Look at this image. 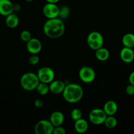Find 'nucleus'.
<instances>
[{
	"label": "nucleus",
	"instance_id": "nucleus-1",
	"mask_svg": "<svg viewBox=\"0 0 134 134\" xmlns=\"http://www.w3.org/2000/svg\"><path fill=\"white\" fill-rule=\"evenodd\" d=\"M43 32L49 38L57 39L60 37L65 32L64 21L58 17L48 19L43 26Z\"/></svg>",
	"mask_w": 134,
	"mask_h": 134
},
{
	"label": "nucleus",
	"instance_id": "nucleus-2",
	"mask_svg": "<svg viewBox=\"0 0 134 134\" xmlns=\"http://www.w3.org/2000/svg\"><path fill=\"white\" fill-rule=\"evenodd\" d=\"M84 95V90L81 85L76 83L65 85L62 92L64 99L69 103H75L82 99Z\"/></svg>",
	"mask_w": 134,
	"mask_h": 134
},
{
	"label": "nucleus",
	"instance_id": "nucleus-3",
	"mask_svg": "<svg viewBox=\"0 0 134 134\" xmlns=\"http://www.w3.org/2000/svg\"><path fill=\"white\" fill-rule=\"evenodd\" d=\"M40 82L36 73L27 72L21 77L20 83L21 87L26 91H33L35 90Z\"/></svg>",
	"mask_w": 134,
	"mask_h": 134
},
{
	"label": "nucleus",
	"instance_id": "nucleus-4",
	"mask_svg": "<svg viewBox=\"0 0 134 134\" xmlns=\"http://www.w3.org/2000/svg\"><path fill=\"white\" fill-rule=\"evenodd\" d=\"M104 39L102 34L98 31H92L90 33L87 37V44L91 49L96 51L103 47Z\"/></svg>",
	"mask_w": 134,
	"mask_h": 134
},
{
	"label": "nucleus",
	"instance_id": "nucleus-5",
	"mask_svg": "<svg viewBox=\"0 0 134 134\" xmlns=\"http://www.w3.org/2000/svg\"><path fill=\"white\" fill-rule=\"evenodd\" d=\"M36 74L40 82L47 83L48 85L54 81L55 78L54 71L49 67L41 68L38 69Z\"/></svg>",
	"mask_w": 134,
	"mask_h": 134
},
{
	"label": "nucleus",
	"instance_id": "nucleus-6",
	"mask_svg": "<svg viewBox=\"0 0 134 134\" xmlns=\"http://www.w3.org/2000/svg\"><path fill=\"white\" fill-rule=\"evenodd\" d=\"M107 115L103 109L96 108L92 110L89 113V120L94 125H102L104 123Z\"/></svg>",
	"mask_w": 134,
	"mask_h": 134
},
{
	"label": "nucleus",
	"instance_id": "nucleus-7",
	"mask_svg": "<svg viewBox=\"0 0 134 134\" xmlns=\"http://www.w3.org/2000/svg\"><path fill=\"white\" fill-rule=\"evenodd\" d=\"M96 72L93 68L89 66H83L79 71V77L85 83H92L96 79Z\"/></svg>",
	"mask_w": 134,
	"mask_h": 134
},
{
	"label": "nucleus",
	"instance_id": "nucleus-8",
	"mask_svg": "<svg viewBox=\"0 0 134 134\" xmlns=\"http://www.w3.org/2000/svg\"><path fill=\"white\" fill-rule=\"evenodd\" d=\"M54 128L50 120H41L35 124L34 132L36 134H51Z\"/></svg>",
	"mask_w": 134,
	"mask_h": 134
},
{
	"label": "nucleus",
	"instance_id": "nucleus-9",
	"mask_svg": "<svg viewBox=\"0 0 134 134\" xmlns=\"http://www.w3.org/2000/svg\"><path fill=\"white\" fill-rule=\"evenodd\" d=\"M43 13L44 16L48 19L58 18L59 14V7L56 3H47L43 7Z\"/></svg>",
	"mask_w": 134,
	"mask_h": 134
},
{
	"label": "nucleus",
	"instance_id": "nucleus-10",
	"mask_svg": "<svg viewBox=\"0 0 134 134\" xmlns=\"http://www.w3.org/2000/svg\"><path fill=\"white\" fill-rule=\"evenodd\" d=\"M26 48L31 54H37L42 50V43L39 39L32 37L27 42Z\"/></svg>",
	"mask_w": 134,
	"mask_h": 134
},
{
	"label": "nucleus",
	"instance_id": "nucleus-11",
	"mask_svg": "<svg viewBox=\"0 0 134 134\" xmlns=\"http://www.w3.org/2000/svg\"><path fill=\"white\" fill-rule=\"evenodd\" d=\"M14 3L10 0H0V14L7 16L14 13Z\"/></svg>",
	"mask_w": 134,
	"mask_h": 134
},
{
	"label": "nucleus",
	"instance_id": "nucleus-12",
	"mask_svg": "<svg viewBox=\"0 0 134 134\" xmlns=\"http://www.w3.org/2000/svg\"><path fill=\"white\" fill-rule=\"evenodd\" d=\"M120 56L121 60L126 64H130L134 60V51L132 48L124 47L120 51Z\"/></svg>",
	"mask_w": 134,
	"mask_h": 134
},
{
	"label": "nucleus",
	"instance_id": "nucleus-13",
	"mask_svg": "<svg viewBox=\"0 0 134 134\" xmlns=\"http://www.w3.org/2000/svg\"><path fill=\"white\" fill-rule=\"evenodd\" d=\"M65 86V84L63 81H60V80H54L50 83V92L56 95L62 94Z\"/></svg>",
	"mask_w": 134,
	"mask_h": 134
},
{
	"label": "nucleus",
	"instance_id": "nucleus-14",
	"mask_svg": "<svg viewBox=\"0 0 134 134\" xmlns=\"http://www.w3.org/2000/svg\"><path fill=\"white\" fill-rule=\"evenodd\" d=\"M103 109L107 116H114L118 111V105L115 101L109 100L105 103Z\"/></svg>",
	"mask_w": 134,
	"mask_h": 134
},
{
	"label": "nucleus",
	"instance_id": "nucleus-15",
	"mask_svg": "<svg viewBox=\"0 0 134 134\" xmlns=\"http://www.w3.org/2000/svg\"><path fill=\"white\" fill-rule=\"evenodd\" d=\"M64 115L61 111H56L52 113L50 116V121L54 127L62 126L64 122Z\"/></svg>",
	"mask_w": 134,
	"mask_h": 134
},
{
	"label": "nucleus",
	"instance_id": "nucleus-16",
	"mask_svg": "<svg viewBox=\"0 0 134 134\" xmlns=\"http://www.w3.org/2000/svg\"><path fill=\"white\" fill-rule=\"evenodd\" d=\"M74 128L76 132L79 133H84L87 132L88 129V123L85 119H81L75 121Z\"/></svg>",
	"mask_w": 134,
	"mask_h": 134
},
{
	"label": "nucleus",
	"instance_id": "nucleus-17",
	"mask_svg": "<svg viewBox=\"0 0 134 134\" xmlns=\"http://www.w3.org/2000/svg\"><path fill=\"white\" fill-rule=\"evenodd\" d=\"M96 58L101 62H105L109 58L110 52L108 49L104 47H101L96 51Z\"/></svg>",
	"mask_w": 134,
	"mask_h": 134
},
{
	"label": "nucleus",
	"instance_id": "nucleus-18",
	"mask_svg": "<svg viewBox=\"0 0 134 134\" xmlns=\"http://www.w3.org/2000/svg\"><path fill=\"white\" fill-rule=\"evenodd\" d=\"M5 23L10 28H15L19 24V18L16 14L13 13L7 16Z\"/></svg>",
	"mask_w": 134,
	"mask_h": 134
},
{
	"label": "nucleus",
	"instance_id": "nucleus-19",
	"mask_svg": "<svg viewBox=\"0 0 134 134\" xmlns=\"http://www.w3.org/2000/svg\"><path fill=\"white\" fill-rule=\"evenodd\" d=\"M122 43L124 47L133 48L134 47V34L132 33L125 34L122 39Z\"/></svg>",
	"mask_w": 134,
	"mask_h": 134
},
{
	"label": "nucleus",
	"instance_id": "nucleus-20",
	"mask_svg": "<svg viewBox=\"0 0 134 134\" xmlns=\"http://www.w3.org/2000/svg\"><path fill=\"white\" fill-rule=\"evenodd\" d=\"M37 92H38V94L41 96H45L48 94L50 92L49 89V86L48 85V84L44 83V82H40L39 83V85L37 86L36 89Z\"/></svg>",
	"mask_w": 134,
	"mask_h": 134
},
{
	"label": "nucleus",
	"instance_id": "nucleus-21",
	"mask_svg": "<svg viewBox=\"0 0 134 134\" xmlns=\"http://www.w3.org/2000/svg\"><path fill=\"white\" fill-rule=\"evenodd\" d=\"M103 124L109 129H113L117 126L118 122L114 116H107Z\"/></svg>",
	"mask_w": 134,
	"mask_h": 134
},
{
	"label": "nucleus",
	"instance_id": "nucleus-22",
	"mask_svg": "<svg viewBox=\"0 0 134 134\" xmlns=\"http://www.w3.org/2000/svg\"><path fill=\"white\" fill-rule=\"evenodd\" d=\"M70 14V9L67 5H63L61 7H59L58 18L60 19L64 20L68 18Z\"/></svg>",
	"mask_w": 134,
	"mask_h": 134
},
{
	"label": "nucleus",
	"instance_id": "nucleus-23",
	"mask_svg": "<svg viewBox=\"0 0 134 134\" xmlns=\"http://www.w3.org/2000/svg\"><path fill=\"white\" fill-rule=\"evenodd\" d=\"M71 117L73 120L76 121V120L82 118V112L79 109H74L71 112Z\"/></svg>",
	"mask_w": 134,
	"mask_h": 134
},
{
	"label": "nucleus",
	"instance_id": "nucleus-24",
	"mask_svg": "<svg viewBox=\"0 0 134 134\" xmlns=\"http://www.w3.org/2000/svg\"><path fill=\"white\" fill-rule=\"evenodd\" d=\"M32 38L31 37V33L28 30H23L20 34V39L23 41L24 42L27 43L29 40Z\"/></svg>",
	"mask_w": 134,
	"mask_h": 134
},
{
	"label": "nucleus",
	"instance_id": "nucleus-25",
	"mask_svg": "<svg viewBox=\"0 0 134 134\" xmlns=\"http://www.w3.org/2000/svg\"><path fill=\"white\" fill-rule=\"evenodd\" d=\"M28 62L31 65H37L39 62V57L37 56V54H32L29 58Z\"/></svg>",
	"mask_w": 134,
	"mask_h": 134
},
{
	"label": "nucleus",
	"instance_id": "nucleus-26",
	"mask_svg": "<svg viewBox=\"0 0 134 134\" xmlns=\"http://www.w3.org/2000/svg\"><path fill=\"white\" fill-rule=\"evenodd\" d=\"M65 133H66V131H65V128L62 126L54 127L53 130V132H52V133L54 134H65Z\"/></svg>",
	"mask_w": 134,
	"mask_h": 134
},
{
	"label": "nucleus",
	"instance_id": "nucleus-27",
	"mask_svg": "<svg viewBox=\"0 0 134 134\" xmlns=\"http://www.w3.org/2000/svg\"><path fill=\"white\" fill-rule=\"evenodd\" d=\"M126 92L128 95L129 96H133L134 95V85L130 84L129 85L126 86Z\"/></svg>",
	"mask_w": 134,
	"mask_h": 134
},
{
	"label": "nucleus",
	"instance_id": "nucleus-28",
	"mask_svg": "<svg viewBox=\"0 0 134 134\" xmlns=\"http://www.w3.org/2000/svg\"><path fill=\"white\" fill-rule=\"evenodd\" d=\"M43 105H44V102L41 99H37L36 100H35V102H34V105L37 108H41L43 106Z\"/></svg>",
	"mask_w": 134,
	"mask_h": 134
},
{
	"label": "nucleus",
	"instance_id": "nucleus-29",
	"mask_svg": "<svg viewBox=\"0 0 134 134\" xmlns=\"http://www.w3.org/2000/svg\"><path fill=\"white\" fill-rule=\"evenodd\" d=\"M21 5L18 3H15L14 4V6H13V9H14V12H18L21 10Z\"/></svg>",
	"mask_w": 134,
	"mask_h": 134
},
{
	"label": "nucleus",
	"instance_id": "nucleus-30",
	"mask_svg": "<svg viewBox=\"0 0 134 134\" xmlns=\"http://www.w3.org/2000/svg\"><path fill=\"white\" fill-rule=\"evenodd\" d=\"M129 82L130 84L134 85V71L130 73L129 76Z\"/></svg>",
	"mask_w": 134,
	"mask_h": 134
},
{
	"label": "nucleus",
	"instance_id": "nucleus-31",
	"mask_svg": "<svg viewBox=\"0 0 134 134\" xmlns=\"http://www.w3.org/2000/svg\"><path fill=\"white\" fill-rule=\"evenodd\" d=\"M47 3H57L60 0H45Z\"/></svg>",
	"mask_w": 134,
	"mask_h": 134
},
{
	"label": "nucleus",
	"instance_id": "nucleus-32",
	"mask_svg": "<svg viewBox=\"0 0 134 134\" xmlns=\"http://www.w3.org/2000/svg\"><path fill=\"white\" fill-rule=\"evenodd\" d=\"M25 1H26L27 2H31V1H33L34 0H25Z\"/></svg>",
	"mask_w": 134,
	"mask_h": 134
}]
</instances>
